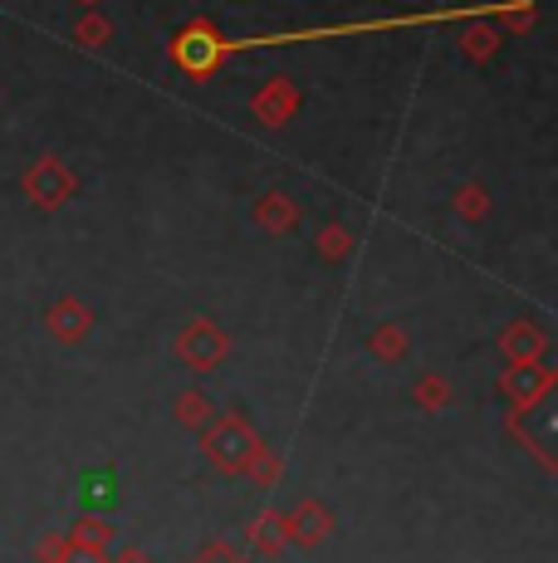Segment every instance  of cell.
Here are the masks:
<instances>
[{
	"mask_svg": "<svg viewBox=\"0 0 558 563\" xmlns=\"http://www.w3.org/2000/svg\"><path fill=\"white\" fill-rule=\"evenodd\" d=\"M504 393L514 397V407L520 411H529V407L549 402L554 373L549 367H539V363H510V373H504Z\"/></svg>",
	"mask_w": 558,
	"mask_h": 563,
	"instance_id": "5b68a950",
	"label": "cell"
},
{
	"mask_svg": "<svg viewBox=\"0 0 558 563\" xmlns=\"http://www.w3.org/2000/svg\"><path fill=\"white\" fill-rule=\"evenodd\" d=\"M500 5L486 10H426V15H397V20H368V25H334V30H279V35H255V40H221L211 20H191L177 40H171V59L187 69V79H211L231 54L255 49V45H289V40H328V35H362V30H402V25H432V20H460V15H495Z\"/></svg>",
	"mask_w": 558,
	"mask_h": 563,
	"instance_id": "6da1fadb",
	"label": "cell"
},
{
	"mask_svg": "<svg viewBox=\"0 0 558 563\" xmlns=\"http://www.w3.org/2000/svg\"><path fill=\"white\" fill-rule=\"evenodd\" d=\"M103 534H109V525H103V519H83L79 525V544L89 549V544H103Z\"/></svg>",
	"mask_w": 558,
	"mask_h": 563,
	"instance_id": "44dd1931",
	"label": "cell"
},
{
	"mask_svg": "<svg viewBox=\"0 0 558 563\" xmlns=\"http://www.w3.org/2000/svg\"><path fill=\"white\" fill-rule=\"evenodd\" d=\"M74 187H79V181H74V172L64 167L59 157H40L35 167L25 172V197L35 201L40 211H59V206L74 197Z\"/></svg>",
	"mask_w": 558,
	"mask_h": 563,
	"instance_id": "277c9868",
	"label": "cell"
},
{
	"mask_svg": "<svg viewBox=\"0 0 558 563\" xmlns=\"http://www.w3.org/2000/svg\"><path fill=\"white\" fill-rule=\"evenodd\" d=\"M450 397V387L442 383V377H422V383H416V402H422L426 411H436Z\"/></svg>",
	"mask_w": 558,
	"mask_h": 563,
	"instance_id": "ac0fdd59",
	"label": "cell"
},
{
	"mask_svg": "<svg viewBox=\"0 0 558 563\" xmlns=\"http://www.w3.org/2000/svg\"><path fill=\"white\" fill-rule=\"evenodd\" d=\"M177 421L181 427H191V431L211 427V397L207 393H181L177 397Z\"/></svg>",
	"mask_w": 558,
	"mask_h": 563,
	"instance_id": "8fae6325",
	"label": "cell"
},
{
	"mask_svg": "<svg viewBox=\"0 0 558 563\" xmlns=\"http://www.w3.org/2000/svg\"><path fill=\"white\" fill-rule=\"evenodd\" d=\"M284 539H289V515L265 510L260 519H255V544H260V549H279Z\"/></svg>",
	"mask_w": 558,
	"mask_h": 563,
	"instance_id": "7c38bea8",
	"label": "cell"
},
{
	"mask_svg": "<svg viewBox=\"0 0 558 563\" xmlns=\"http://www.w3.org/2000/svg\"><path fill=\"white\" fill-rule=\"evenodd\" d=\"M544 329L539 323H510L504 329V339H500V349L510 353V363H539L544 358Z\"/></svg>",
	"mask_w": 558,
	"mask_h": 563,
	"instance_id": "ba28073f",
	"label": "cell"
},
{
	"mask_svg": "<svg viewBox=\"0 0 558 563\" xmlns=\"http://www.w3.org/2000/svg\"><path fill=\"white\" fill-rule=\"evenodd\" d=\"M45 329L55 333L59 343H79L83 333L93 329V313L79 305V299H59V305H49V313H45Z\"/></svg>",
	"mask_w": 558,
	"mask_h": 563,
	"instance_id": "52a82bcc",
	"label": "cell"
},
{
	"mask_svg": "<svg viewBox=\"0 0 558 563\" xmlns=\"http://www.w3.org/2000/svg\"><path fill=\"white\" fill-rule=\"evenodd\" d=\"M348 251H353V241H348L343 225H324V231H319V255L324 260H343Z\"/></svg>",
	"mask_w": 558,
	"mask_h": 563,
	"instance_id": "2e32d148",
	"label": "cell"
},
{
	"mask_svg": "<svg viewBox=\"0 0 558 563\" xmlns=\"http://www.w3.org/2000/svg\"><path fill=\"white\" fill-rule=\"evenodd\" d=\"M245 475H255V481H260V485H275V481H279V456H270V451H265V456L255 461Z\"/></svg>",
	"mask_w": 558,
	"mask_h": 563,
	"instance_id": "ffe728a7",
	"label": "cell"
},
{
	"mask_svg": "<svg viewBox=\"0 0 558 563\" xmlns=\"http://www.w3.org/2000/svg\"><path fill=\"white\" fill-rule=\"evenodd\" d=\"M79 495H83V505H89V510L109 505L113 500V475L109 471H89V475H83V485H79Z\"/></svg>",
	"mask_w": 558,
	"mask_h": 563,
	"instance_id": "5bb4252c",
	"label": "cell"
},
{
	"mask_svg": "<svg viewBox=\"0 0 558 563\" xmlns=\"http://www.w3.org/2000/svg\"><path fill=\"white\" fill-rule=\"evenodd\" d=\"M299 108V89L289 79H270L260 93H255V103H250V113L260 118L265 128H284L289 123V113Z\"/></svg>",
	"mask_w": 558,
	"mask_h": 563,
	"instance_id": "8992f818",
	"label": "cell"
},
{
	"mask_svg": "<svg viewBox=\"0 0 558 563\" xmlns=\"http://www.w3.org/2000/svg\"><path fill=\"white\" fill-rule=\"evenodd\" d=\"M328 529V515L319 510L314 500H304L294 515H289V534H304V539H319Z\"/></svg>",
	"mask_w": 558,
	"mask_h": 563,
	"instance_id": "4fadbf2b",
	"label": "cell"
},
{
	"mask_svg": "<svg viewBox=\"0 0 558 563\" xmlns=\"http://www.w3.org/2000/svg\"><path fill=\"white\" fill-rule=\"evenodd\" d=\"M368 349H372V358L378 363H402L406 358V333L397 329V323H382V329L372 333Z\"/></svg>",
	"mask_w": 558,
	"mask_h": 563,
	"instance_id": "30bf717a",
	"label": "cell"
},
{
	"mask_svg": "<svg viewBox=\"0 0 558 563\" xmlns=\"http://www.w3.org/2000/svg\"><path fill=\"white\" fill-rule=\"evenodd\" d=\"M197 563H245V559H235L225 544H211V549H201V559H197Z\"/></svg>",
	"mask_w": 558,
	"mask_h": 563,
	"instance_id": "7402d4cb",
	"label": "cell"
},
{
	"mask_svg": "<svg viewBox=\"0 0 558 563\" xmlns=\"http://www.w3.org/2000/svg\"><path fill=\"white\" fill-rule=\"evenodd\" d=\"M456 211L466 216V221H480V216L490 211V197H486V191H480V187H466V191H460V197H456Z\"/></svg>",
	"mask_w": 558,
	"mask_h": 563,
	"instance_id": "e0dca14e",
	"label": "cell"
},
{
	"mask_svg": "<svg viewBox=\"0 0 558 563\" xmlns=\"http://www.w3.org/2000/svg\"><path fill=\"white\" fill-rule=\"evenodd\" d=\"M109 35H113V30H109V20H103L99 10H89V15L79 20V30H74V40H79V45H93V49L109 45Z\"/></svg>",
	"mask_w": 558,
	"mask_h": 563,
	"instance_id": "9a60e30c",
	"label": "cell"
},
{
	"mask_svg": "<svg viewBox=\"0 0 558 563\" xmlns=\"http://www.w3.org/2000/svg\"><path fill=\"white\" fill-rule=\"evenodd\" d=\"M255 221H260L270 235H289L299 221V206L289 201L284 191H270V197H260V206H255Z\"/></svg>",
	"mask_w": 558,
	"mask_h": 563,
	"instance_id": "9c48e42d",
	"label": "cell"
},
{
	"mask_svg": "<svg viewBox=\"0 0 558 563\" xmlns=\"http://www.w3.org/2000/svg\"><path fill=\"white\" fill-rule=\"evenodd\" d=\"M201 456L225 475H245L255 461L265 456V446H260V437H255L250 421H245L241 411H231V417H221L216 427L201 431Z\"/></svg>",
	"mask_w": 558,
	"mask_h": 563,
	"instance_id": "7a4b0ae2",
	"label": "cell"
},
{
	"mask_svg": "<svg viewBox=\"0 0 558 563\" xmlns=\"http://www.w3.org/2000/svg\"><path fill=\"white\" fill-rule=\"evenodd\" d=\"M79 5H89V10H93V5H99V0H79Z\"/></svg>",
	"mask_w": 558,
	"mask_h": 563,
	"instance_id": "603a6c76",
	"label": "cell"
},
{
	"mask_svg": "<svg viewBox=\"0 0 558 563\" xmlns=\"http://www.w3.org/2000/svg\"><path fill=\"white\" fill-rule=\"evenodd\" d=\"M225 353H231V339H225V329L211 323V319H191L177 339V358L187 363L191 373H211V367H221Z\"/></svg>",
	"mask_w": 558,
	"mask_h": 563,
	"instance_id": "3957f363",
	"label": "cell"
},
{
	"mask_svg": "<svg viewBox=\"0 0 558 563\" xmlns=\"http://www.w3.org/2000/svg\"><path fill=\"white\" fill-rule=\"evenodd\" d=\"M495 49H500L495 30H470V35H466V54H470V59H490Z\"/></svg>",
	"mask_w": 558,
	"mask_h": 563,
	"instance_id": "d6986e66",
	"label": "cell"
}]
</instances>
